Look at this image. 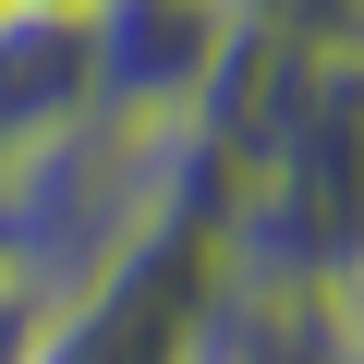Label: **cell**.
Returning <instances> with one entry per match:
<instances>
[{
    "label": "cell",
    "instance_id": "cell-1",
    "mask_svg": "<svg viewBox=\"0 0 364 364\" xmlns=\"http://www.w3.org/2000/svg\"><path fill=\"white\" fill-rule=\"evenodd\" d=\"M207 291H219V243H207V231H158V243H134L97 291L49 304L13 364H182Z\"/></svg>",
    "mask_w": 364,
    "mask_h": 364
},
{
    "label": "cell",
    "instance_id": "cell-2",
    "mask_svg": "<svg viewBox=\"0 0 364 364\" xmlns=\"http://www.w3.org/2000/svg\"><path fill=\"white\" fill-rule=\"evenodd\" d=\"M97 37V109L122 122H195L231 61V0H85Z\"/></svg>",
    "mask_w": 364,
    "mask_h": 364
},
{
    "label": "cell",
    "instance_id": "cell-3",
    "mask_svg": "<svg viewBox=\"0 0 364 364\" xmlns=\"http://www.w3.org/2000/svg\"><path fill=\"white\" fill-rule=\"evenodd\" d=\"M97 109V37L85 0H0V158Z\"/></svg>",
    "mask_w": 364,
    "mask_h": 364
},
{
    "label": "cell",
    "instance_id": "cell-4",
    "mask_svg": "<svg viewBox=\"0 0 364 364\" xmlns=\"http://www.w3.org/2000/svg\"><path fill=\"white\" fill-rule=\"evenodd\" d=\"M340 13L352 0H231L243 37H279V49H340Z\"/></svg>",
    "mask_w": 364,
    "mask_h": 364
},
{
    "label": "cell",
    "instance_id": "cell-5",
    "mask_svg": "<svg viewBox=\"0 0 364 364\" xmlns=\"http://www.w3.org/2000/svg\"><path fill=\"white\" fill-rule=\"evenodd\" d=\"M328 364H364V267L328 291Z\"/></svg>",
    "mask_w": 364,
    "mask_h": 364
},
{
    "label": "cell",
    "instance_id": "cell-6",
    "mask_svg": "<svg viewBox=\"0 0 364 364\" xmlns=\"http://www.w3.org/2000/svg\"><path fill=\"white\" fill-rule=\"evenodd\" d=\"M25 328H37V304H13V279H0V364L25 352Z\"/></svg>",
    "mask_w": 364,
    "mask_h": 364
},
{
    "label": "cell",
    "instance_id": "cell-7",
    "mask_svg": "<svg viewBox=\"0 0 364 364\" xmlns=\"http://www.w3.org/2000/svg\"><path fill=\"white\" fill-rule=\"evenodd\" d=\"M340 49H352V61H364V0H352V13H340Z\"/></svg>",
    "mask_w": 364,
    "mask_h": 364
}]
</instances>
